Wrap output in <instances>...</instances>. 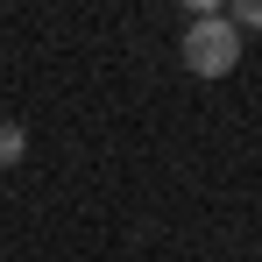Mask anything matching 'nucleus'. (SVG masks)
<instances>
[{
	"label": "nucleus",
	"instance_id": "nucleus-2",
	"mask_svg": "<svg viewBox=\"0 0 262 262\" xmlns=\"http://www.w3.org/2000/svg\"><path fill=\"white\" fill-rule=\"evenodd\" d=\"M21 156H29V128L21 121H0V170H14Z\"/></svg>",
	"mask_w": 262,
	"mask_h": 262
},
{
	"label": "nucleus",
	"instance_id": "nucleus-1",
	"mask_svg": "<svg viewBox=\"0 0 262 262\" xmlns=\"http://www.w3.org/2000/svg\"><path fill=\"white\" fill-rule=\"evenodd\" d=\"M234 64H241V29L227 14H199L184 29V71L191 78H227Z\"/></svg>",
	"mask_w": 262,
	"mask_h": 262
},
{
	"label": "nucleus",
	"instance_id": "nucleus-3",
	"mask_svg": "<svg viewBox=\"0 0 262 262\" xmlns=\"http://www.w3.org/2000/svg\"><path fill=\"white\" fill-rule=\"evenodd\" d=\"M227 21H234V29H262V0H241V7H234Z\"/></svg>",
	"mask_w": 262,
	"mask_h": 262
}]
</instances>
